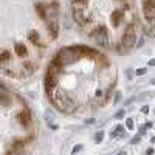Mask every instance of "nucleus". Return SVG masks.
Here are the masks:
<instances>
[{
    "mask_svg": "<svg viewBox=\"0 0 155 155\" xmlns=\"http://www.w3.org/2000/svg\"><path fill=\"white\" fill-rule=\"evenodd\" d=\"M155 9V0H144V11H153Z\"/></svg>",
    "mask_w": 155,
    "mask_h": 155,
    "instance_id": "obj_17",
    "label": "nucleus"
},
{
    "mask_svg": "<svg viewBox=\"0 0 155 155\" xmlns=\"http://www.w3.org/2000/svg\"><path fill=\"white\" fill-rule=\"evenodd\" d=\"M149 67H155V59H150L149 61Z\"/></svg>",
    "mask_w": 155,
    "mask_h": 155,
    "instance_id": "obj_30",
    "label": "nucleus"
},
{
    "mask_svg": "<svg viewBox=\"0 0 155 155\" xmlns=\"http://www.w3.org/2000/svg\"><path fill=\"white\" fill-rule=\"evenodd\" d=\"M36 11H37V14L41 16V19H44V20L48 19V17H47V6H44L42 3H37V5H36Z\"/></svg>",
    "mask_w": 155,
    "mask_h": 155,
    "instance_id": "obj_13",
    "label": "nucleus"
},
{
    "mask_svg": "<svg viewBox=\"0 0 155 155\" xmlns=\"http://www.w3.org/2000/svg\"><path fill=\"white\" fill-rule=\"evenodd\" d=\"M6 155H14V153H12V150H11V149H9V150H8V152H6Z\"/></svg>",
    "mask_w": 155,
    "mask_h": 155,
    "instance_id": "obj_34",
    "label": "nucleus"
},
{
    "mask_svg": "<svg viewBox=\"0 0 155 155\" xmlns=\"http://www.w3.org/2000/svg\"><path fill=\"white\" fill-rule=\"evenodd\" d=\"M14 51H16V54H17V56H20V58H25V56L28 54V50H27V47H25V44H20V42H17V44H16Z\"/></svg>",
    "mask_w": 155,
    "mask_h": 155,
    "instance_id": "obj_11",
    "label": "nucleus"
},
{
    "mask_svg": "<svg viewBox=\"0 0 155 155\" xmlns=\"http://www.w3.org/2000/svg\"><path fill=\"white\" fill-rule=\"evenodd\" d=\"M146 71H147V68H138V70L135 71V74H137V76H143V74H146Z\"/></svg>",
    "mask_w": 155,
    "mask_h": 155,
    "instance_id": "obj_25",
    "label": "nucleus"
},
{
    "mask_svg": "<svg viewBox=\"0 0 155 155\" xmlns=\"http://www.w3.org/2000/svg\"><path fill=\"white\" fill-rule=\"evenodd\" d=\"M34 62H31V61H28V62H25L23 64V74H31L33 71H34Z\"/></svg>",
    "mask_w": 155,
    "mask_h": 155,
    "instance_id": "obj_14",
    "label": "nucleus"
},
{
    "mask_svg": "<svg viewBox=\"0 0 155 155\" xmlns=\"http://www.w3.org/2000/svg\"><path fill=\"white\" fill-rule=\"evenodd\" d=\"M96 98H101L102 96V92H101V90H96V95H95Z\"/></svg>",
    "mask_w": 155,
    "mask_h": 155,
    "instance_id": "obj_31",
    "label": "nucleus"
},
{
    "mask_svg": "<svg viewBox=\"0 0 155 155\" xmlns=\"http://www.w3.org/2000/svg\"><path fill=\"white\" fill-rule=\"evenodd\" d=\"M16 118L19 121V124H22L23 127H28L31 124V112L28 107H23L17 115H16Z\"/></svg>",
    "mask_w": 155,
    "mask_h": 155,
    "instance_id": "obj_6",
    "label": "nucleus"
},
{
    "mask_svg": "<svg viewBox=\"0 0 155 155\" xmlns=\"http://www.w3.org/2000/svg\"><path fill=\"white\" fill-rule=\"evenodd\" d=\"M0 106H3V107L11 106V95L8 93V90L6 92H0Z\"/></svg>",
    "mask_w": 155,
    "mask_h": 155,
    "instance_id": "obj_10",
    "label": "nucleus"
},
{
    "mask_svg": "<svg viewBox=\"0 0 155 155\" xmlns=\"http://www.w3.org/2000/svg\"><path fill=\"white\" fill-rule=\"evenodd\" d=\"M11 59V53L9 51H2V54H0V65H2V64H6L8 61Z\"/></svg>",
    "mask_w": 155,
    "mask_h": 155,
    "instance_id": "obj_16",
    "label": "nucleus"
},
{
    "mask_svg": "<svg viewBox=\"0 0 155 155\" xmlns=\"http://www.w3.org/2000/svg\"><path fill=\"white\" fill-rule=\"evenodd\" d=\"M120 101H121V93L116 92V93H115V98H113V104H118Z\"/></svg>",
    "mask_w": 155,
    "mask_h": 155,
    "instance_id": "obj_23",
    "label": "nucleus"
},
{
    "mask_svg": "<svg viewBox=\"0 0 155 155\" xmlns=\"http://www.w3.org/2000/svg\"><path fill=\"white\" fill-rule=\"evenodd\" d=\"M102 138H104V132H102V130H99V132L95 134V141H96V143H101Z\"/></svg>",
    "mask_w": 155,
    "mask_h": 155,
    "instance_id": "obj_19",
    "label": "nucleus"
},
{
    "mask_svg": "<svg viewBox=\"0 0 155 155\" xmlns=\"http://www.w3.org/2000/svg\"><path fill=\"white\" fill-rule=\"evenodd\" d=\"M48 99L64 113H71L76 109V106H74V102L71 101V98L64 92V90H61V88H56L54 92L48 96Z\"/></svg>",
    "mask_w": 155,
    "mask_h": 155,
    "instance_id": "obj_1",
    "label": "nucleus"
},
{
    "mask_svg": "<svg viewBox=\"0 0 155 155\" xmlns=\"http://www.w3.org/2000/svg\"><path fill=\"white\" fill-rule=\"evenodd\" d=\"M150 143H153V144H155V137H152V138H150Z\"/></svg>",
    "mask_w": 155,
    "mask_h": 155,
    "instance_id": "obj_35",
    "label": "nucleus"
},
{
    "mask_svg": "<svg viewBox=\"0 0 155 155\" xmlns=\"http://www.w3.org/2000/svg\"><path fill=\"white\" fill-rule=\"evenodd\" d=\"M81 150H82V144H78V146H74V147H73V150H71V152H73V155H74V153L81 152Z\"/></svg>",
    "mask_w": 155,
    "mask_h": 155,
    "instance_id": "obj_26",
    "label": "nucleus"
},
{
    "mask_svg": "<svg viewBox=\"0 0 155 155\" xmlns=\"http://www.w3.org/2000/svg\"><path fill=\"white\" fill-rule=\"evenodd\" d=\"M116 50H118V53H121V54H124V53H127V51H129L123 44H118V45H116Z\"/></svg>",
    "mask_w": 155,
    "mask_h": 155,
    "instance_id": "obj_20",
    "label": "nucleus"
},
{
    "mask_svg": "<svg viewBox=\"0 0 155 155\" xmlns=\"http://www.w3.org/2000/svg\"><path fill=\"white\" fill-rule=\"evenodd\" d=\"M121 17H123V11L121 9H116V11L112 12V23H113V27H118Z\"/></svg>",
    "mask_w": 155,
    "mask_h": 155,
    "instance_id": "obj_12",
    "label": "nucleus"
},
{
    "mask_svg": "<svg viewBox=\"0 0 155 155\" xmlns=\"http://www.w3.org/2000/svg\"><path fill=\"white\" fill-rule=\"evenodd\" d=\"M73 2V8H79V9H82L87 3H88V0H71Z\"/></svg>",
    "mask_w": 155,
    "mask_h": 155,
    "instance_id": "obj_18",
    "label": "nucleus"
},
{
    "mask_svg": "<svg viewBox=\"0 0 155 155\" xmlns=\"http://www.w3.org/2000/svg\"><path fill=\"white\" fill-rule=\"evenodd\" d=\"M137 42V33H135V25L130 23V25H127V28L123 34V39H121V44L127 48V50H130Z\"/></svg>",
    "mask_w": 155,
    "mask_h": 155,
    "instance_id": "obj_3",
    "label": "nucleus"
},
{
    "mask_svg": "<svg viewBox=\"0 0 155 155\" xmlns=\"http://www.w3.org/2000/svg\"><path fill=\"white\" fill-rule=\"evenodd\" d=\"M25 144H27V141H25V140L12 141V144H11L12 153H14V155H25Z\"/></svg>",
    "mask_w": 155,
    "mask_h": 155,
    "instance_id": "obj_7",
    "label": "nucleus"
},
{
    "mask_svg": "<svg viewBox=\"0 0 155 155\" xmlns=\"http://www.w3.org/2000/svg\"><path fill=\"white\" fill-rule=\"evenodd\" d=\"M152 153H153V149H152V147H149V149L146 150V155H152Z\"/></svg>",
    "mask_w": 155,
    "mask_h": 155,
    "instance_id": "obj_29",
    "label": "nucleus"
},
{
    "mask_svg": "<svg viewBox=\"0 0 155 155\" xmlns=\"http://www.w3.org/2000/svg\"><path fill=\"white\" fill-rule=\"evenodd\" d=\"M115 132L118 134V135H121V134L124 132V126H116V129H115Z\"/></svg>",
    "mask_w": 155,
    "mask_h": 155,
    "instance_id": "obj_27",
    "label": "nucleus"
},
{
    "mask_svg": "<svg viewBox=\"0 0 155 155\" xmlns=\"http://www.w3.org/2000/svg\"><path fill=\"white\" fill-rule=\"evenodd\" d=\"M28 39H30V41L33 42V44H39V39H41V37H39V33L36 31V30H31L30 31V34H28Z\"/></svg>",
    "mask_w": 155,
    "mask_h": 155,
    "instance_id": "obj_15",
    "label": "nucleus"
},
{
    "mask_svg": "<svg viewBox=\"0 0 155 155\" xmlns=\"http://www.w3.org/2000/svg\"><path fill=\"white\" fill-rule=\"evenodd\" d=\"M141 112H143V113H147V112H149V107H147V106H144L143 109H141Z\"/></svg>",
    "mask_w": 155,
    "mask_h": 155,
    "instance_id": "obj_32",
    "label": "nucleus"
},
{
    "mask_svg": "<svg viewBox=\"0 0 155 155\" xmlns=\"http://www.w3.org/2000/svg\"><path fill=\"white\" fill-rule=\"evenodd\" d=\"M126 127L129 129V130H132V129H134V120L132 118H127L126 120Z\"/></svg>",
    "mask_w": 155,
    "mask_h": 155,
    "instance_id": "obj_21",
    "label": "nucleus"
},
{
    "mask_svg": "<svg viewBox=\"0 0 155 155\" xmlns=\"http://www.w3.org/2000/svg\"><path fill=\"white\" fill-rule=\"evenodd\" d=\"M95 41L96 44H99L102 48H109V34H107V28L104 25H101L95 30Z\"/></svg>",
    "mask_w": 155,
    "mask_h": 155,
    "instance_id": "obj_4",
    "label": "nucleus"
},
{
    "mask_svg": "<svg viewBox=\"0 0 155 155\" xmlns=\"http://www.w3.org/2000/svg\"><path fill=\"white\" fill-rule=\"evenodd\" d=\"M143 44H144V39H140V41H138V44H135V45L140 48V47H143Z\"/></svg>",
    "mask_w": 155,
    "mask_h": 155,
    "instance_id": "obj_28",
    "label": "nucleus"
},
{
    "mask_svg": "<svg viewBox=\"0 0 155 155\" xmlns=\"http://www.w3.org/2000/svg\"><path fill=\"white\" fill-rule=\"evenodd\" d=\"M140 140H141V137H140V135L132 137V140H130V144H137V143H140Z\"/></svg>",
    "mask_w": 155,
    "mask_h": 155,
    "instance_id": "obj_24",
    "label": "nucleus"
},
{
    "mask_svg": "<svg viewBox=\"0 0 155 155\" xmlns=\"http://www.w3.org/2000/svg\"><path fill=\"white\" fill-rule=\"evenodd\" d=\"M44 85H45V93L47 96H50L51 93L58 88V76H53V74H45V81H44Z\"/></svg>",
    "mask_w": 155,
    "mask_h": 155,
    "instance_id": "obj_5",
    "label": "nucleus"
},
{
    "mask_svg": "<svg viewBox=\"0 0 155 155\" xmlns=\"http://www.w3.org/2000/svg\"><path fill=\"white\" fill-rule=\"evenodd\" d=\"M71 14H73V20L76 22V23H79V25H85V17H84V12H82V9H79V8H73V11H71Z\"/></svg>",
    "mask_w": 155,
    "mask_h": 155,
    "instance_id": "obj_9",
    "label": "nucleus"
},
{
    "mask_svg": "<svg viewBox=\"0 0 155 155\" xmlns=\"http://www.w3.org/2000/svg\"><path fill=\"white\" fill-rule=\"evenodd\" d=\"M78 59H81L79 56L76 54V51L73 50V47H65L59 50L54 59H53V64H56L58 67H67V65H71V64H74Z\"/></svg>",
    "mask_w": 155,
    "mask_h": 155,
    "instance_id": "obj_2",
    "label": "nucleus"
},
{
    "mask_svg": "<svg viewBox=\"0 0 155 155\" xmlns=\"http://www.w3.org/2000/svg\"><path fill=\"white\" fill-rule=\"evenodd\" d=\"M124 115H126V112H124V109H121V110H118V112L115 113V118H116V120H121Z\"/></svg>",
    "mask_w": 155,
    "mask_h": 155,
    "instance_id": "obj_22",
    "label": "nucleus"
},
{
    "mask_svg": "<svg viewBox=\"0 0 155 155\" xmlns=\"http://www.w3.org/2000/svg\"><path fill=\"white\" fill-rule=\"evenodd\" d=\"M116 155H127V153H126V150H120V152L116 153Z\"/></svg>",
    "mask_w": 155,
    "mask_h": 155,
    "instance_id": "obj_33",
    "label": "nucleus"
},
{
    "mask_svg": "<svg viewBox=\"0 0 155 155\" xmlns=\"http://www.w3.org/2000/svg\"><path fill=\"white\" fill-rule=\"evenodd\" d=\"M47 28H48V34H51V37L56 39L58 33H59V27L56 19H47Z\"/></svg>",
    "mask_w": 155,
    "mask_h": 155,
    "instance_id": "obj_8",
    "label": "nucleus"
}]
</instances>
